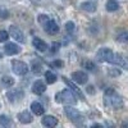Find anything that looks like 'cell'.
I'll return each instance as SVG.
<instances>
[{
  "mask_svg": "<svg viewBox=\"0 0 128 128\" xmlns=\"http://www.w3.org/2000/svg\"><path fill=\"white\" fill-rule=\"evenodd\" d=\"M0 58H2V54H0Z\"/></svg>",
  "mask_w": 128,
  "mask_h": 128,
  "instance_id": "1f68e13d",
  "label": "cell"
},
{
  "mask_svg": "<svg viewBox=\"0 0 128 128\" xmlns=\"http://www.w3.org/2000/svg\"><path fill=\"white\" fill-rule=\"evenodd\" d=\"M84 67H86L87 69H90V70H94L95 69V64L92 62H86L84 63Z\"/></svg>",
  "mask_w": 128,
  "mask_h": 128,
  "instance_id": "f1b7e54d",
  "label": "cell"
},
{
  "mask_svg": "<svg viewBox=\"0 0 128 128\" xmlns=\"http://www.w3.org/2000/svg\"><path fill=\"white\" fill-rule=\"evenodd\" d=\"M96 56H98V60L100 62H104V63H112L113 64V60H114V56L115 54L108 48H102L98 51V54H96Z\"/></svg>",
  "mask_w": 128,
  "mask_h": 128,
  "instance_id": "277c9868",
  "label": "cell"
},
{
  "mask_svg": "<svg viewBox=\"0 0 128 128\" xmlns=\"http://www.w3.org/2000/svg\"><path fill=\"white\" fill-rule=\"evenodd\" d=\"M0 126H3V127L12 126V120H10L8 115H0Z\"/></svg>",
  "mask_w": 128,
  "mask_h": 128,
  "instance_id": "44dd1931",
  "label": "cell"
},
{
  "mask_svg": "<svg viewBox=\"0 0 128 128\" xmlns=\"http://www.w3.org/2000/svg\"><path fill=\"white\" fill-rule=\"evenodd\" d=\"M64 82H66V83L68 84V86L70 87V90H72V91L74 92V95H76V96L78 95V98H81L82 100L84 99V98H83V95H82V92L80 91V88H77V87H76V86H74V84H73V83H72V82H70L69 80H67V78H64Z\"/></svg>",
  "mask_w": 128,
  "mask_h": 128,
  "instance_id": "e0dca14e",
  "label": "cell"
},
{
  "mask_svg": "<svg viewBox=\"0 0 128 128\" xmlns=\"http://www.w3.org/2000/svg\"><path fill=\"white\" fill-rule=\"evenodd\" d=\"M113 64H115V66H119V67H122V68H124V69H128V60L124 59V58H123L122 55H119V54H115L114 60H113Z\"/></svg>",
  "mask_w": 128,
  "mask_h": 128,
  "instance_id": "4fadbf2b",
  "label": "cell"
},
{
  "mask_svg": "<svg viewBox=\"0 0 128 128\" xmlns=\"http://www.w3.org/2000/svg\"><path fill=\"white\" fill-rule=\"evenodd\" d=\"M31 110H32V113H34L35 115H42L44 114V106H42L40 102H37V101H34L31 104Z\"/></svg>",
  "mask_w": 128,
  "mask_h": 128,
  "instance_id": "9a60e30c",
  "label": "cell"
},
{
  "mask_svg": "<svg viewBox=\"0 0 128 128\" xmlns=\"http://www.w3.org/2000/svg\"><path fill=\"white\" fill-rule=\"evenodd\" d=\"M6 96H8V100H9L10 102H17V101H19L20 99L23 98V92H22V90L16 88V90L9 91V92L6 94Z\"/></svg>",
  "mask_w": 128,
  "mask_h": 128,
  "instance_id": "ba28073f",
  "label": "cell"
},
{
  "mask_svg": "<svg viewBox=\"0 0 128 128\" xmlns=\"http://www.w3.org/2000/svg\"><path fill=\"white\" fill-rule=\"evenodd\" d=\"M50 66H51L52 68H62V67H63V62H62V60H54V62L50 63Z\"/></svg>",
  "mask_w": 128,
  "mask_h": 128,
  "instance_id": "4316f807",
  "label": "cell"
},
{
  "mask_svg": "<svg viewBox=\"0 0 128 128\" xmlns=\"http://www.w3.org/2000/svg\"><path fill=\"white\" fill-rule=\"evenodd\" d=\"M44 28H45V31L48 32V34H50V35H55L56 32L59 31V27H58L56 22H55V20H51V19L44 26Z\"/></svg>",
  "mask_w": 128,
  "mask_h": 128,
  "instance_id": "8fae6325",
  "label": "cell"
},
{
  "mask_svg": "<svg viewBox=\"0 0 128 128\" xmlns=\"http://www.w3.org/2000/svg\"><path fill=\"white\" fill-rule=\"evenodd\" d=\"M116 40L119 42H123V44H128V32H122L116 36Z\"/></svg>",
  "mask_w": 128,
  "mask_h": 128,
  "instance_id": "603a6c76",
  "label": "cell"
},
{
  "mask_svg": "<svg viewBox=\"0 0 128 128\" xmlns=\"http://www.w3.org/2000/svg\"><path fill=\"white\" fill-rule=\"evenodd\" d=\"M51 46H52V52H55V51L59 50V46H60V45L58 44V42H52V45H51Z\"/></svg>",
  "mask_w": 128,
  "mask_h": 128,
  "instance_id": "f546056e",
  "label": "cell"
},
{
  "mask_svg": "<svg viewBox=\"0 0 128 128\" xmlns=\"http://www.w3.org/2000/svg\"><path fill=\"white\" fill-rule=\"evenodd\" d=\"M118 8H119V4L116 3L115 0H108V2H106V10H108V12H115Z\"/></svg>",
  "mask_w": 128,
  "mask_h": 128,
  "instance_id": "d6986e66",
  "label": "cell"
},
{
  "mask_svg": "<svg viewBox=\"0 0 128 128\" xmlns=\"http://www.w3.org/2000/svg\"><path fill=\"white\" fill-rule=\"evenodd\" d=\"M45 78H46V82L50 83V84L54 83V82L56 81V76H55L52 72H46V73H45Z\"/></svg>",
  "mask_w": 128,
  "mask_h": 128,
  "instance_id": "7402d4cb",
  "label": "cell"
},
{
  "mask_svg": "<svg viewBox=\"0 0 128 128\" xmlns=\"http://www.w3.org/2000/svg\"><path fill=\"white\" fill-rule=\"evenodd\" d=\"M45 90H46V86L42 81H36V82H34V84H32V92L36 94V95L44 94Z\"/></svg>",
  "mask_w": 128,
  "mask_h": 128,
  "instance_id": "30bf717a",
  "label": "cell"
},
{
  "mask_svg": "<svg viewBox=\"0 0 128 128\" xmlns=\"http://www.w3.org/2000/svg\"><path fill=\"white\" fill-rule=\"evenodd\" d=\"M49 20H50V19H49V17H48V16H45V14H41V16L38 17V22H40L42 26H45V24L49 22Z\"/></svg>",
  "mask_w": 128,
  "mask_h": 128,
  "instance_id": "d4e9b609",
  "label": "cell"
},
{
  "mask_svg": "<svg viewBox=\"0 0 128 128\" xmlns=\"http://www.w3.org/2000/svg\"><path fill=\"white\" fill-rule=\"evenodd\" d=\"M55 101L67 104V105H70V104H76L77 99H76V95H74V92L72 94L69 90H64V91H60L59 94L55 95Z\"/></svg>",
  "mask_w": 128,
  "mask_h": 128,
  "instance_id": "7a4b0ae2",
  "label": "cell"
},
{
  "mask_svg": "<svg viewBox=\"0 0 128 128\" xmlns=\"http://www.w3.org/2000/svg\"><path fill=\"white\" fill-rule=\"evenodd\" d=\"M2 84L4 87H12L13 84H14V80L13 77H10V76H4L2 78Z\"/></svg>",
  "mask_w": 128,
  "mask_h": 128,
  "instance_id": "ffe728a7",
  "label": "cell"
},
{
  "mask_svg": "<svg viewBox=\"0 0 128 128\" xmlns=\"http://www.w3.org/2000/svg\"><path fill=\"white\" fill-rule=\"evenodd\" d=\"M72 80L78 83V84H84L87 82L88 77H87V74L84 73V72H81V70H77V72H73L72 73Z\"/></svg>",
  "mask_w": 128,
  "mask_h": 128,
  "instance_id": "52a82bcc",
  "label": "cell"
},
{
  "mask_svg": "<svg viewBox=\"0 0 128 128\" xmlns=\"http://www.w3.org/2000/svg\"><path fill=\"white\" fill-rule=\"evenodd\" d=\"M12 69L16 74H18V76H24L28 72L27 64L20 62V60H12Z\"/></svg>",
  "mask_w": 128,
  "mask_h": 128,
  "instance_id": "5b68a950",
  "label": "cell"
},
{
  "mask_svg": "<svg viewBox=\"0 0 128 128\" xmlns=\"http://www.w3.org/2000/svg\"><path fill=\"white\" fill-rule=\"evenodd\" d=\"M66 30H67L68 32H73V30H74V23H73V22H67V23H66Z\"/></svg>",
  "mask_w": 128,
  "mask_h": 128,
  "instance_id": "83f0119b",
  "label": "cell"
},
{
  "mask_svg": "<svg viewBox=\"0 0 128 128\" xmlns=\"http://www.w3.org/2000/svg\"><path fill=\"white\" fill-rule=\"evenodd\" d=\"M9 32H10V36H12L16 41H18V42H26V38H24V35H23V32L20 31L17 26H10V30H9Z\"/></svg>",
  "mask_w": 128,
  "mask_h": 128,
  "instance_id": "8992f818",
  "label": "cell"
},
{
  "mask_svg": "<svg viewBox=\"0 0 128 128\" xmlns=\"http://www.w3.org/2000/svg\"><path fill=\"white\" fill-rule=\"evenodd\" d=\"M4 51L8 55H14V54H18V52L20 51V48L18 45H16L14 42H8V44L4 46Z\"/></svg>",
  "mask_w": 128,
  "mask_h": 128,
  "instance_id": "9c48e42d",
  "label": "cell"
},
{
  "mask_svg": "<svg viewBox=\"0 0 128 128\" xmlns=\"http://www.w3.org/2000/svg\"><path fill=\"white\" fill-rule=\"evenodd\" d=\"M32 44H34V46L40 51H46V49H48V45L38 37H35L34 40H32Z\"/></svg>",
  "mask_w": 128,
  "mask_h": 128,
  "instance_id": "2e32d148",
  "label": "cell"
},
{
  "mask_svg": "<svg viewBox=\"0 0 128 128\" xmlns=\"http://www.w3.org/2000/svg\"><path fill=\"white\" fill-rule=\"evenodd\" d=\"M104 102H105L106 106H110V108H113V109H120L122 106H123L122 98L113 88H108V90L105 91Z\"/></svg>",
  "mask_w": 128,
  "mask_h": 128,
  "instance_id": "6da1fadb",
  "label": "cell"
},
{
  "mask_svg": "<svg viewBox=\"0 0 128 128\" xmlns=\"http://www.w3.org/2000/svg\"><path fill=\"white\" fill-rule=\"evenodd\" d=\"M32 70H34L35 73H38L40 70H41V64L38 63V62H32Z\"/></svg>",
  "mask_w": 128,
  "mask_h": 128,
  "instance_id": "cb8c5ba5",
  "label": "cell"
},
{
  "mask_svg": "<svg viewBox=\"0 0 128 128\" xmlns=\"http://www.w3.org/2000/svg\"><path fill=\"white\" fill-rule=\"evenodd\" d=\"M18 119H19L20 123H23V124H28V123H31L32 120H34V118H32L31 113L27 112V110L20 112V113L18 114Z\"/></svg>",
  "mask_w": 128,
  "mask_h": 128,
  "instance_id": "7c38bea8",
  "label": "cell"
},
{
  "mask_svg": "<svg viewBox=\"0 0 128 128\" xmlns=\"http://www.w3.org/2000/svg\"><path fill=\"white\" fill-rule=\"evenodd\" d=\"M2 18H8V13H6V12H5V13L2 12Z\"/></svg>",
  "mask_w": 128,
  "mask_h": 128,
  "instance_id": "4dcf8cb0",
  "label": "cell"
},
{
  "mask_svg": "<svg viewBox=\"0 0 128 128\" xmlns=\"http://www.w3.org/2000/svg\"><path fill=\"white\" fill-rule=\"evenodd\" d=\"M81 8L86 12H95L96 10V4L92 3V2H84L81 4Z\"/></svg>",
  "mask_w": 128,
  "mask_h": 128,
  "instance_id": "ac0fdd59",
  "label": "cell"
},
{
  "mask_svg": "<svg viewBox=\"0 0 128 128\" xmlns=\"http://www.w3.org/2000/svg\"><path fill=\"white\" fill-rule=\"evenodd\" d=\"M41 123L44 126H46V127H55L58 124V119L52 115H45L44 118H42Z\"/></svg>",
  "mask_w": 128,
  "mask_h": 128,
  "instance_id": "5bb4252c",
  "label": "cell"
},
{
  "mask_svg": "<svg viewBox=\"0 0 128 128\" xmlns=\"http://www.w3.org/2000/svg\"><path fill=\"white\" fill-rule=\"evenodd\" d=\"M64 112H66L67 116L73 122V123H76V124H82L83 122V115L77 110V109H74V108H70V106H66L64 108Z\"/></svg>",
  "mask_w": 128,
  "mask_h": 128,
  "instance_id": "3957f363",
  "label": "cell"
},
{
  "mask_svg": "<svg viewBox=\"0 0 128 128\" xmlns=\"http://www.w3.org/2000/svg\"><path fill=\"white\" fill-rule=\"evenodd\" d=\"M9 38V35L6 31H0V42H5Z\"/></svg>",
  "mask_w": 128,
  "mask_h": 128,
  "instance_id": "484cf974",
  "label": "cell"
}]
</instances>
